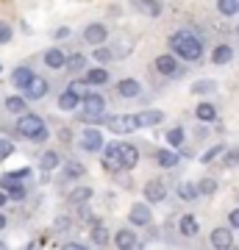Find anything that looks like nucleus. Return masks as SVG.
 Instances as JSON below:
<instances>
[{
  "mask_svg": "<svg viewBox=\"0 0 239 250\" xmlns=\"http://www.w3.org/2000/svg\"><path fill=\"white\" fill-rule=\"evenodd\" d=\"M170 45H173V50H175L181 59H186V62H197L200 53H203V45H200V39H197L192 31H178V34L170 39Z\"/></svg>",
  "mask_w": 239,
  "mask_h": 250,
  "instance_id": "1",
  "label": "nucleus"
},
{
  "mask_svg": "<svg viewBox=\"0 0 239 250\" xmlns=\"http://www.w3.org/2000/svg\"><path fill=\"white\" fill-rule=\"evenodd\" d=\"M17 131H20V136H28V139H34V142H44V136H47V128H44L42 117H36V114L20 117Z\"/></svg>",
  "mask_w": 239,
  "mask_h": 250,
  "instance_id": "2",
  "label": "nucleus"
},
{
  "mask_svg": "<svg viewBox=\"0 0 239 250\" xmlns=\"http://www.w3.org/2000/svg\"><path fill=\"white\" fill-rule=\"evenodd\" d=\"M106 125L109 131L114 134H133L139 123H136V114H117V117H106Z\"/></svg>",
  "mask_w": 239,
  "mask_h": 250,
  "instance_id": "3",
  "label": "nucleus"
},
{
  "mask_svg": "<svg viewBox=\"0 0 239 250\" xmlns=\"http://www.w3.org/2000/svg\"><path fill=\"white\" fill-rule=\"evenodd\" d=\"M81 100H84V114L87 117H100L106 111V100H103V95H98V92H87Z\"/></svg>",
  "mask_w": 239,
  "mask_h": 250,
  "instance_id": "4",
  "label": "nucleus"
},
{
  "mask_svg": "<svg viewBox=\"0 0 239 250\" xmlns=\"http://www.w3.org/2000/svg\"><path fill=\"white\" fill-rule=\"evenodd\" d=\"M103 167H106L109 172H120V170H125V164H123V153H120V145H109L106 150H103Z\"/></svg>",
  "mask_w": 239,
  "mask_h": 250,
  "instance_id": "5",
  "label": "nucleus"
},
{
  "mask_svg": "<svg viewBox=\"0 0 239 250\" xmlns=\"http://www.w3.org/2000/svg\"><path fill=\"white\" fill-rule=\"evenodd\" d=\"M0 187L6 189L14 200H20V197H25V187H22V178H20L17 172H9V175H3L0 178Z\"/></svg>",
  "mask_w": 239,
  "mask_h": 250,
  "instance_id": "6",
  "label": "nucleus"
},
{
  "mask_svg": "<svg viewBox=\"0 0 239 250\" xmlns=\"http://www.w3.org/2000/svg\"><path fill=\"white\" fill-rule=\"evenodd\" d=\"M109 39V28L103 25V22H92V25H87V31H84V42H89V45H103Z\"/></svg>",
  "mask_w": 239,
  "mask_h": 250,
  "instance_id": "7",
  "label": "nucleus"
},
{
  "mask_svg": "<svg viewBox=\"0 0 239 250\" xmlns=\"http://www.w3.org/2000/svg\"><path fill=\"white\" fill-rule=\"evenodd\" d=\"M81 147H84L87 153L100 150V147H103V134L95 131V128H87V131H84V139H81Z\"/></svg>",
  "mask_w": 239,
  "mask_h": 250,
  "instance_id": "8",
  "label": "nucleus"
},
{
  "mask_svg": "<svg viewBox=\"0 0 239 250\" xmlns=\"http://www.w3.org/2000/svg\"><path fill=\"white\" fill-rule=\"evenodd\" d=\"M25 95H28V98H31V100H42L44 95H47V81H44L42 75H34V81L28 83Z\"/></svg>",
  "mask_w": 239,
  "mask_h": 250,
  "instance_id": "9",
  "label": "nucleus"
},
{
  "mask_svg": "<svg viewBox=\"0 0 239 250\" xmlns=\"http://www.w3.org/2000/svg\"><path fill=\"white\" fill-rule=\"evenodd\" d=\"M131 6L142 14H148V17H159L161 14V3L159 0H131Z\"/></svg>",
  "mask_w": 239,
  "mask_h": 250,
  "instance_id": "10",
  "label": "nucleus"
},
{
  "mask_svg": "<svg viewBox=\"0 0 239 250\" xmlns=\"http://www.w3.org/2000/svg\"><path fill=\"white\" fill-rule=\"evenodd\" d=\"M161 120H164V111H159V108H153V111H139V114H136L139 128H153V125H159Z\"/></svg>",
  "mask_w": 239,
  "mask_h": 250,
  "instance_id": "11",
  "label": "nucleus"
},
{
  "mask_svg": "<svg viewBox=\"0 0 239 250\" xmlns=\"http://www.w3.org/2000/svg\"><path fill=\"white\" fill-rule=\"evenodd\" d=\"M139 83H136V81L133 78H125V81H120V83H117V95H120V98H125V100H131V98H139Z\"/></svg>",
  "mask_w": 239,
  "mask_h": 250,
  "instance_id": "12",
  "label": "nucleus"
},
{
  "mask_svg": "<svg viewBox=\"0 0 239 250\" xmlns=\"http://www.w3.org/2000/svg\"><path fill=\"white\" fill-rule=\"evenodd\" d=\"M212 245L214 248H220V250L231 248V245H234V233H231L228 228H214L212 231Z\"/></svg>",
  "mask_w": 239,
  "mask_h": 250,
  "instance_id": "13",
  "label": "nucleus"
},
{
  "mask_svg": "<svg viewBox=\"0 0 239 250\" xmlns=\"http://www.w3.org/2000/svg\"><path fill=\"white\" fill-rule=\"evenodd\" d=\"M131 225H148L151 223V208L145 203H136V206H131Z\"/></svg>",
  "mask_w": 239,
  "mask_h": 250,
  "instance_id": "14",
  "label": "nucleus"
},
{
  "mask_svg": "<svg viewBox=\"0 0 239 250\" xmlns=\"http://www.w3.org/2000/svg\"><path fill=\"white\" fill-rule=\"evenodd\" d=\"M31 81H34V72L28 70V67H17V70L11 72V83H14L17 89H28Z\"/></svg>",
  "mask_w": 239,
  "mask_h": 250,
  "instance_id": "15",
  "label": "nucleus"
},
{
  "mask_svg": "<svg viewBox=\"0 0 239 250\" xmlns=\"http://www.w3.org/2000/svg\"><path fill=\"white\" fill-rule=\"evenodd\" d=\"M145 197H148L151 203H159V200H164V197H167V189H164V184H161V181H151V184L145 187Z\"/></svg>",
  "mask_w": 239,
  "mask_h": 250,
  "instance_id": "16",
  "label": "nucleus"
},
{
  "mask_svg": "<svg viewBox=\"0 0 239 250\" xmlns=\"http://www.w3.org/2000/svg\"><path fill=\"white\" fill-rule=\"evenodd\" d=\"M84 164H78V161H67V164H64V170H62V184L64 181H75V178H81V175H84Z\"/></svg>",
  "mask_w": 239,
  "mask_h": 250,
  "instance_id": "17",
  "label": "nucleus"
},
{
  "mask_svg": "<svg viewBox=\"0 0 239 250\" xmlns=\"http://www.w3.org/2000/svg\"><path fill=\"white\" fill-rule=\"evenodd\" d=\"M120 153H123V164H125V170L136 167V161H139V150H136L133 145H120Z\"/></svg>",
  "mask_w": 239,
  "mask_h": 250,
  "instance_id": "18",
  "label": "nucleus"
},
{
  "mask_svg": "<svg viewBox=\"0 0 239 250\" xmlns=\"http://www.w3.org/2000/svg\"><path fill=\"white\" fill-rule=\"evenodd\" d=\"M87 83H92V86H103V83H109V72L103 70V67H95V70H87Z\"/></svg>",
  "mask_w": 239,
  "mask_h": 250,
  "instance_id": "19",
  "label": "nucleus"
},
{
  "mask_svg": "<svg viewBox=\"0 0 239 250\" xmlns=\"http://www.w3.org/2000/svg\"><path fill=\"white\" fill-rule=\"evenodd\" d=\"M114 245H117L120 250L136 248V233H133V231H117V236H114Z\"/></svg>",
  "mask_w": 239,
  "mask_h": 250,
  "instance_id": "20",
  "label": "nucleus"
},
{
  "mask_svg": "<svg viewBox=\"0 0 239 250\" xmlns=\"http://www.w3.org/2000/svg\"><path fill=\"white\" fill-rule=\"evenodd\" d=\"M78 103H81V95H75L72 89L62 92V98H59V108H62V111H70V108H75Z\"/></svg>",
  "mask_w": 239,
  "mask_h": 250,
  "instance_id": "21",
  "label": "nucleus"
},
{
  "mask_svg": "<svg viewBox=\"0 0 239 250\" xmlns=\"http://www.w3.org/2000/svg\"><path fill=\"white\" fill-rule=\"evenodd\" d=\"M64 62H67V56H64L62 50H56V47L44 53V64H47L50 70H59V67H64Z\"/></svg>",
  "mask_w": 239,
  "mask_h": 250,
  "instance_id": "22",
  "label": "nucleus"
},
{
  "mask_svg": "<svg viewBox=\"0 0 239 250\" xmlns=\"http://www.w3.org/2000/svg\"><path fill=\"white\" fill-rule=\"evenodd\" d=\"M231 59H234V50H231L228 45H217V47H214V53H212V62L214 64H228Z\"/></svg>",
  "mask_w": 239,
  "mask_h": 250,
  "instance_id": "23",
  "label": "nucleus"
},
{
  "mask_svg": "<svg viewBox=\"0 0 239 250\" xmlns=\"http://www.w3.org/2000/svg\"><path fill=\"white\" fill-rule=\"evenodd\" d=\"M156 70L159 72H164V75H175V59H173V56H159V59H156Z\"/></svg>",
  "mask_w": 239,
  "mask_h": 250,
  "instance_id": "24",
  "label": "nucleus"
},
{
  "mask_svg": "<svg viewBox=\"0 0 239 250\" xmlns=\"http://www.w3.org/2000/svg\"><path fill=\"white\" fill-rule=\"evenodd\" d=\"M89 197H92V187H75L70 192V203L81 206V203H87Z\"/></svg>",
  "mask_w": 239,
  "mask_h": 250,
  "instance_id": "25",
  "label": "nucleus"
},
{
  "mask_svg": "<svg viewBox=\"0 0 239 250\" xmlns=\"http://www.w3.org/2000/svg\"><path fill=\"white\" fill-rule=\"evenodd\" d=\"M178 228H181L184 236H195L197 233V220L192 214H186V217H181V225H178Z\"/></svg>",
  "mask_w": 239,
  "mask_h": 250,
  "instance_id": "26",
  "label": "nucleus"
},
{
  "mask_svg": "<svg viewBox=\"0 0 239 250\" xmlns=\"http://www.w3.org/2000/svg\"><path fill=\"white\" fill-rule=\"evenodd\" d=\"M195 114H197V120H203V123H212L214 117H217V108H214L212 103H200Z\"/></svg>",
  "mask_w": 239,
  "mask_h": 250,
  "instance_id": "27",
  "label": "nucleus"
},
{
  "mask_svg": "<svg viewBox=\"0 0 239 250\" xmlns=\"http://www.w3.org/2000/svg\"><path fill=\"white\" fill-rule=\"evenodd\" d=\"M156 161H159L161 167H175V164H178V153H173V150H159V153H156Z\"/></svg>",
  "mask_w": 239,
  "mask_h": 250,
  "instance_id": "28",
  "label": "nucleus"
},
{
  "mask_svg": "<svg viewBox=\"0 0 239 250\" xmlns=\"http://www.w3.org/2000/svg\"><path fill=\"white\" fill-rule=\"evenodd\" d=\"M217 9H220V14H225V17H234L239 11V0H217Z\"/></svg>",
  "mask_w": 239,
  "mask_h": 250,
  "instance_id": "29",
  "label": "nucleus"
},
{
  "mask_svg": "<svg viewBox=\"0 0 239 250\" xmlns=\"http://www.w3.org/2000/svg\"><path fill=\"white\" fill-rule=\"evenodd\" d=\"M87 67V59L84 56H70L67 62H64V70H70V72H81Z\"/></svg>",
  "mask_w": 239,
  "mask_h": 250,
  "instance_id": "30",
  "label": "nucleus"
},
{
  "mask_svg": "<svg viewBox=\"0 0 239 250\" xmlns=\"http://www.w3.org/2000/svg\"><path fill=\"white\" fill-rule=\"evenodd\" d=\"M56 167H59V153L56 150L42 153V170H56Z\"/></svg>",
  "mask_w": 239,
  "mask_h": 250,
  "instance_id": "31",
  "label": "nucleus"
},
{
  "mask_svg": "<svg viewBox=\"0 0 239 250\" xmlns=\"http://www.w3.org/2000/svg\"><path fill=\"white\" fill-rule=\"evenodd\" d=\"M6 108L11 114H25V98H9L6 100Z\"/></svg>",
  "mask_w": 239,
  "mask_h": 250,
  "instance_id": "32",
  "label": "nucleus"
},
{
  "mask_svg": "<svg viewBox=\"0 0 239 250\" xmlns=\"http://www.w3.org/2000/svg\"><path fill=\"white\" fill-rule=\"evenodd\" d=\"M214 89H217V83H214V81H197L195 86H192L195 95H212Z\"/></svg>",
  "mask_w": 239,
  "mask_h": 250,
  "instance_id": "33",
  "label": "nucleus"
},
{
  "mask_svg": "<svg viewBox=\"0 0 239 250\" xmlns=\"http://www.w3.org/2000/svg\"><path fill=\"white\" fill-rule=\"evenodd\" d=\"M178 195L184 197V200H195V197L200 195V192H197L195 184H181V187H178Z\"/></svg>",
  "mask_w": 239,
  "mask_h": 250,
  "instance_id": "34",
  "label": "nucleus"
},
{
  "mask_svg": "<svg viewBox=\"0 0 239 250\" xmlns=\"http://www.w3.org/2000/svg\"><path fill=\"white\" fill-rule=\"evenodd\" d=\"M92 242H95V245H106L109 242V231L103 225H95V228H92Z\"/></svg>",
  "mask_w": 239,
  "mask_h": 250,
  "instance_id": "35",
  "label": "nucleus"
},
{
  "mask_svg": "<svg viewBox=\"0 0 239 250\" xmlns=\"http://www.w3.org/2000/svg\"><path fill=\"white\" fill-rule=\"evenodd\" d=\"M167 142L173 145V147H181V145H184V128H173L167 134Z\"/></svg>",
  "mask_w": 239,
  "mask_h": 250,
  "instance_id": "36",
  "label": "nucleus"
},
{
  "mask_svg": "<svg viewBox=\"0 0 239 250\" xmlns=\"http://www.w3.org/2000/svg\"><path fill=\"white\" fill-rule=\"evenodd\" d=\"M214 189H217V181L214 178H203L200 184H197V192H200V195H212Z\"/></svg>",
  "mask_w": 239,
  "mask_h": 250,
  "instance_id": "37",
  "label": "nucleus"
},
{
  "mask_svg": "<svg viewBox=\"0 0 239 250\" xmlns=\"http://www.w3.org/2000/svg\"><path fill=\"white\" fill-rule=\"evenodd\" d=\"M92 56H95V59H98L100 64H106L109 59L114 56V50H111V47H103V45H98V50H95V53H92Z\"/></svg>",
  "mask_w": 239,
  "mask_h": 250,
  "instance_id": "38",
  "label": "nucleus"
},
{
  "mask_svg": "<svg viewBox=\"0 0 239 250\" xmlns=\"http://www.w3.org/2000/svg\"><path fill=\"white\" fill-rule=\"evenodd\" d=\"M220 153H222V145H214L212 150H206V153H203V159H200V161H203V164H209V161H214L217 156H220Z\"/></svg>",
  "mask_w": 239,
  "mask_h": 250,
  "instance_id": "39",
  "label": "nucleus"
},
{
  "mask_svg": "<svg viewBox=\"0 0 239 250\" xmlns=\"http://www.w3.org/2000/svg\"><path fill=\"white\" fill-rule=\"evenodd\" d=\"M11 153H14V145L9 139H0V159H9Z\"/></svg>",
  "mask_w": 239,
  "mask_h": 250,
  "instance_id": "40",
  "label": "nucleus"
},
{
  "mask_svg": "<svg viewBox=\"0 0 239 250\" xmlns=\"http://www.w3.org/2000/svg\"><path fill=\"white\" fill-rule=\"evenodd\" d=\"M11 42V25L9 22H0V45Z\"/></svg>",
  "mask_w": 239,
  "mask_h": 250,
  "instance_id": "41",
  "label": "nucleus"
},
{
  "mask_svg": "<svg viewBox=\"0 0 239 250\" xmlns=\"http://www.w3.org/2000/svg\"><path fill=\"white\" fill-rule=\"evenodd\" d=\"M70 89L75 92V95H81V98H84V95H87V78H84V81H75V83H70Z\"/></svg>",
  "mask_w": 239,
  "mask_h": 250,
  "instance_id": "42",
  "label": "nucleus"
},
{
  "mask_svg": "<svg viewBox=\"0 0 239 250\" xmlns=\"http://www.w3.org/2000/svg\"><path fill=\"white\" fill-rule=\"evenodd\" d=\"M225 164H228V167L239 164V153H228V156H225Z\"/></svg>",
  "mask_w": 239,
  "mask_h": 250,
  "instance_id": "43",
  "label": "nucleus"
},
{
  "mask_svg": "<svg viewBox=\"0 0 239 250\" xmlns=\"http://www.w3.org/2000/svg\"><path fill=\"white\" fill-rule=\"evenodd\" d=\"M56 39H67V36H70V28H67V25H64V28H59V31H56Z\"/></svg>",
  "mask_w": 239,
  "mask_h": 250,
  "instance_id": "44",
  "label": "nucleus"
},
{
  "mask_svg": "<svg viewBox=\"0 0 239 250\" xmlns=\"http://www.w3.org/2000/svg\"><path fill=\"white\" fill-rule=\"evenodd\" d=\"M64 250H84V245H81V242H67Z\"/></svg>",
  "mask_w": 239,
  "mask_h": 250,
  "instance_id": "45",
  "label": "nucleus"
},
{
  "mask_svg": "<svg viewBox=\"0 0 239 250\" xmlns=\"http://www.w3.org/2000/svg\"><path fill=\"white\" fill-rule=\"evenodd\" d=\"M228 220H231V225H234V228H239V208H237V211H231Z\"/></svg>",
  "mask_w": 239,
  "mask_h": 250,
  "instance_id": "46",
  "label": "nucleus"
},
{
  "mask_svg": "<svg viewBox=\"0 0 239 250\" xmlns=\"http://www.w3.org/2000/svg\"><path fill=\"white\" fill-rule=\"evenodd\" d=\"M56 228L62 231V228H70V220H56Z\"/></svg>",
  "mask_w": 239,
  "mask_h": 250,
  "instance_id": "47",
  "label": "nucleus"
},
{
  "mask_svg": "<svg viewBox=\"0 0 239 250\" xmlns=\"http://www.w3.org/2000/svg\"><path fill=\"white\" fill-rule=\"evenodd\" d=\"M6 200H9V192H6V189H0V206H6Z\"/></svg>",
  "mask_w": 239,
  "mask_h": 250,
  "instance_id": "48",
  "label": "nucleus"
},
{
  "mask_svg": "<svg viewBox=\"0 0 239 250\" xmlns=\"http://www.w3.org/2000/svg\"><path fill=\"white\" fill-rule=\"evenodd\" d=\"M3 228H6V217L0 214V231H3Z\"/></svg>",
  "mask_w": 239,
  "mask_h": 250,
  "instance_id": "49",
  "label": "nucleus"
},
{
  "mask_svg": "<svg viewBox=\"0 0 239 250\" xmlns=\"http://www.w3.org/2000/svg\"><path fill=\"white\" fill-rule=\"evenodd\" d=\"M0 72H3V64H0Z\"/></svg>",
  "mask_w": 239,
  "mask_h": 250,
  "instance_id": "50",
  "label": "nucleus"
}]
</instances>
